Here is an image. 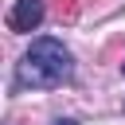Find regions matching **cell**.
Wrapping results in <instances>:
<instances>
[{"label": "cell", "instance_id": "6da1fadb", "mask_svg": "<svg viewBox=\"0 0 125 125\" xmlns=\"http://www.w3.org/2000/svg\"><path fill=\"white\" fill-rule=\"evenodd\" d=\"M70 74H74V59L59 39H35L16 66V82L31 90H55L70 82Z\"/></svg>", "mask_w": 125, "mask_h": 125}, {"label": "cell", "instance_id": "7a4b0ae2", "mask_svg": "<svg viewBox=\"0 0 125 125\" xmlns=\"http://www.w3.org/2000/svg\"><path fill=\"white\" fill-rule=\"evenodd\" d=\"M43 16H47V4L43 0H16L12 12H8V27L23 35V31H35L43 23Z\"/></svg>", "mask_w": 125, "mask_h": 125}, {"label": "cell", "instance_id": "3957f363", "mask_svg": "<svg viewBox=\"0 0 125 125\" xmlns=\"http://www.w3.org/2000/svg\"><path fill=\"white\" fill-rule=\"evenodd\" d=\"M51 12H55L59 23H74L78 12H82V4H78V0H51Z\"/></svg>", "mask_w": 125, "mask_h": 125}, {"label": "cell", "instance_id": "277c9868", "mask_svg": "<svg viewBox=\"0 0 125 125\" xmlns=\"http://www.w3.org/2000/svg\"><path fill=\"white\" fill-rule=\"evenodd\" d=\"M55 125H78V121H70V117H59V121H55Z\"/></svg>", "mask_w": 125, "mask_h": 125}, {"label": "cell", "instance_id": "5b68a950", "mask_svg": "<svg viewBox=\"0 0 125 125\" xmlns=\"http://www.w3.org/2000/svg\"><path fill=\"white\" fill-rule=\"evenodd\" d=\"M121 70H125V62H121Z\"/></svg>", "mask_w": 125, "mask_h": 125}]
</instances>
